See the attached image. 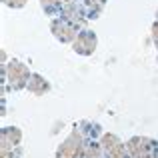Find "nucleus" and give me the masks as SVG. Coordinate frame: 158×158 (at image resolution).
Masks as SVG:
<instances>
[{"label": "nucleus", "mask_w": 158, "mask_h": 158, "mask_svg": "<svg viewBox=\"0 0 158 158\" xmlns=\"http://www.w3.org/2000/svg\"><path fill=\"white\" fill-rule=\"evenodd\" d=\"M6 80L14 90H20V88H24V86H28V82H30V72H28V68L22 62L12 60L10 64L6 66Z\"/></svg>", "instance_id": "obj_1"}, {"label": "nucleus", "mask_w": 158, "mask_h": 158, "mask_svg": "<svg viewBox=\"0 0 158 158\" xmlns=\"http://www.w3.org/2000/svg\"><path fill=\"white\" fill-rule=\"evenodd\" d=\"M82 154H84V142L78 130H74L56 150V158H80Z\"/></svg>", "instance_id": "obj_2"}, {"label": "nucleus", "mask_w": 158, "mask_h": 158, "mask_svg": "<svg viewBox=\"0 0 158 158\" xmlns=\"http://www.w3.org/2000/svg\"><path fill=\"white\" fill-rule=\"evenodd\" d=\"M52 34L60 42H74L76 40V26L66 20H52Z\"/></svg>", "instance_id": "obj_3"}, {"label": "nucleus", "mask_w": 158, "mask_h": 158, "mask_svg": "<svg viewBox=\"0 0 158 158\" xmlns=\"http://www.w3.org/2000/svg\"><path fill=\"white\" fill-rule=\"evenodd\" d=\"M94 48H96V36H94L92 32H88V30L78 32L76 40H74V50H76L78 54L88 56V54L94 52Z\"/></svg>", "instance_id": "obj_4"}, {"label": "nucleus", "mask_w": 158, "mask_h": 158, "mask_svg": "<svg viewBox=\"0 0 158 158\" xmlns=\"http://www.w3.org/2000/svg\"><path fill=\"white\" fill-rule=\"evenodd\" d=\"M156 142H152V140L148 138H130L126 144L128 152H130L134 158H140V156H150V148L154 146Z\"/></svg>", "instance_id": "obj_5"}, {"label": "nucleus", "mask_w": 158, "mask_h": 158, "mask_svg": "<svg viewBox=\"0 0 158 158\" xmlns=\"http://www.w3.org/2000/svg\"><path fill=\"white\" fill-rule=\"evenodd\" d=\"M26 88L30 90L32 94H36V96H42V94H46L48 90H50V84H48V82L44 80L42 76H38V74H32V76H30V82H28Z\"/></svg>", "instance_id": "obj_6"}, {"label": "nucleus", "mask_w": 158, "mask_h": 158, "mask_svg": "<svg viewBox=\"0 0 158 158\" xmlns=\"http://www.w3.org/2000/svg\"><path fill=\"white\" fill-rule=\"evenodd\" d=\"M22 134H20L18 128H4L2 130V144H10V146H16L20 142Z\"/></svg>", "instance_id": "obj_7"}, {"label": "nucleus", "mask_w": 158, "mask_h": 158, "mask_svg": "<svg viewBox=\"0 0 158 158\" xmlns=\"http://www.w3.org/2000/svg\"><path fill=\"white\" fill-rule=\"evenodd\" d=\"M100 144H102V148H104L106 152H110L112 148H116L118 144H122V142H120L118 136H114V134H104V136H102V142H100Z\"/></svg>", "instance_id": "obj_8"}, {"label": "nucleus", "mask_w": 158, "mask_h": 158, "mask_svg": "<svg viewBox=\"0 0 158 158\" xmlns=\"http://www.w3.org/2000/svg\"><path fill=\"white\" fill-rule=\"evenodd\" d=\"M84 156L86 158H100V148H98V144H88L84 150Z\"/></svg>", "instance_id": "obj_9"}, {"label": "nucleus", "mask_w": 158, "mask_h": 158, "mask_svg": "<svg viewBox=\"0 0 158 158\" xmlns=\"http://www.w3.org/2000/svg\"><path fill=\"white\" fill-rule=\"evenodd\" d=\"M108 158H126V150H124V146L118 144L116 148H112V150L108 152Z\"/></svg>", "instance_id": "obj_10"}, {"label": "nucleus", "mask_w": 158, "mask_h": 158, "mask_svg": "<svg viewBox=\"0 0 158 158\" xmlns=\"http://www.w3.org/2000/svg\"><path fill=\"white\" fill-rule=\"evenodd\" d=\"M4 4H8V6H12V8H20V6L26 4V0H4Z\"/></svg>", "instance_id": "obj_11"}, {"label": "nucleus", "mask_w": 158, "mask_h": 158, "mask_svg": "<svg viewBox=\"0 0 158 158\" xmlns=\"http://www.w3.org/2000/svg\"><path fill=\"white\" fill-rule=\"evenodd\" d=\"M62 0H40V4H42L44 8H50V6H58Z\"/></svg>", "instance_id": "obj_12"}, {"label": "nucleus", "mask_w": 158, "mask_h": 158, "mask_svg": "<svg viewBox=\"0 0 158 158\" xmlns=\"http://www.w3.org/2000/svg\"><path fill=\"white\" fill-rule=\"evenodd\" d=\"M152 36H154V40L158 42V22L154 24V26H152Z\"/></svg>", "instance_id": "obj_13"}, {"label": "nucleus", "mask_w": 158, "mask_h": 158, "mask_svg": "<svg viewBox=\"0 0 158 158\" xmlns=\"http://www.w3.org/2000/svg\"><path fill=\"white\" fill-rule=\"evenodd\" d=\"M96 2H98V4H102V2H104V0H96Z\"/></svg>", "instance_id": "obj_14"}, {"label": "nucleus", "mask_w": 158, "mask_h": 158, "mask_svg": "<svg viewBox=\"0 0 158 158\" xmlns=\"http://www.w3.org/2000/svg\"><path fill=\"white\" fill-rule=\"evenodd\" d=\"M140 158H150V156H140Z\"/></svg>", "instance_id": "obj_15"}, {"label": "nucleus", "mask_w": 158, "mask_h": 158, "mask_svg": "<svg viewBox=\"0 0 158 158\" xmlns=\"http://www.w3.org/2000/svg\"><path fill=\"white\" fill-rule=\"evenodd\" d=\"M156 16H158V10H156Z\"/></svg>", "instance_id": "obj_16"}]
</instances>
